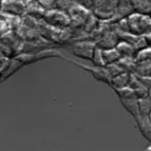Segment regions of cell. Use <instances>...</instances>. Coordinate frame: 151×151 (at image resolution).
Returning <instances> with one entry per match:
<instances>
[{
    "instance_id": "obj_17",
    "label": "cell",
    "mask_w": 151,
    "mask_h": 151,
    "mask_svg": "<svg viewBox=\"0 0 151 151\" xmlns=\"http://www.w3.org/2000/svg\"><path fill=\"white\" fill-rule=\"evenodd\" d=\"M144 151H151V144L150 145H149V146L148 147H147V148L146 149H145V150Z\"/></svg>"
},
{
    "instance_id": "obj_15",
    "label": "cell",
    "mask_w": 151,
    "mask_h": 151,
    "mask_svg": "<svg viewBox=\"0 0 151 151\" xmlns=\"http://www.w3.org/2000/svg\"><path fill=\"white\" fill-rule=\"evenodd\" d=\"M45 11H52L56 9V3L55 0H36Z\"/></svg>"
},
{
    "instance_id": "obj_9",
    "label": "cell",
    "mask_w": 151,
    "mask_h": 151,
    "mask_svg": "<svg viewBox=\"0 0 151 151\" xmlns=\"http://www.w3.org/2000/svg\"><path fill=\"white\" fill-rule=\"evenodd\" d=\"M116 50L119 52L121 57H134V45L126 42H121L116 45Z\"/></svg>"
},
{
    "instance_id": "obj_11",
    "label": "cell",
    "mask_w": 151,
    "mask_h": 151,
    "mask_svg": "<svg viewBox=\"0 0 151 151\" xmlns=\"http://www.w3.org/2000/svg\"><path fill=\"white\" fill-rule=\"evenodd\" d=\"M139 108H140V115L141 116H148L149 112L151 110V91L148 96L138 99Z\"/></svg>"
},
{
    "instance_id": "obj_10",
    "label": "cell",
    "mask_w": 151,
    "mask_h": 151,
    "mask_svg": "<svg viewBox=\"0 0 151 151\" xmlns=\"http://www.w3.org/2000/svg\"><path fill=\"white\" fill-rule=\"evenodd\" d=\"M103 55H104V59H105L106 64H110V63L117 62V61L121 58L119 52L116 50V48L106 49V50H103Z\"/></svg>"
},
{
    "instance_id": "obj_8",
    "label": "cell",
    "mask_w": 151,
    "mask_h": 151,
    "mask_svg": "<svg viewBox=\"0 0 151 151\" xmlns=\"http://www.w3.org/2000/svg\"><path fill=\"white\" fill-rule=\"evenodd\" d=\"M130 73H132L124 71L116 77H113L111 81V86L113 88H121V87L128 86L130 81Z\"/></svg>"
},
{
    "instance_id": "obj_4",
    "label": "cell",
    "mask_w": 151,
    "mask_h": 151,
    "mask_svg": "<svg viewBox=\"0 0 151 151\" xmlns=\"http://www.w3.org/2000/svg\"><path fill=\"white\" fill-rule=\"evenodd\" d=\"M0 11L11 15H21L26 12V1L24 0H1Z\"/></svg>"
},
{
    "instance_id": "obj_6",
    "label": "cell",
    "mask_w": 151,
    "mask_h": 151,
    "mask_svg": "<svg viewBox=\"0 0 151 151\" xmlns=\"http://www.w3.org/2000/svg\"><path fill=\"white\" fill-rule=\"evenodd\" d=\"M136 123L140 130L141 134L151 143V121L149 120L148 116H139L136 118Z\"/></svg>"
},
{
    "instance_id": "obj_2",
    "label": "cell",
    "mask_w": 151,
    "mask_h": 151,
    "mask_svg": "<svg viewBox=\"0 0 151 151\" xmlns=\"http://www.w3.org/2000/svg\"><path fill=\"white\" fill-rule=\"evenodd\" d=\"M128 29L134 34L148 32L151 29V18L146 15L132 14L127 19Z\"/></svg>"
},
{
    "instance_id": "obj_13",
    "label": "cell",
    "mask_w": 151,
    "mask_h": 151,
    "mask_svg": "<svg viewBox=\"0 0 151 151\" xmlns=\"http://www.w3.org/2000/svg\"><path fill=\"white\" fill-rule=\"evenodd\" d=\"M114 91L117 93L119 99H127V97H136L134 89L130 86L121 87V88H113Z\"/></svg>"
},
{
    "instance_id": "obj_16",
    "label": "cell",
    "mask_w": 151,
    "mask_h": 151,
    "mask_svg": "<svg viewBox=\"0 0 151 151\" xmlns=\"http://www.w3.org/2000/svg\"><path fill=\"white\" fill-rule=\"evenodd\" d=\"M76 3H78L79 5L81 6L85 7L87 9H92V5L93 2H94V0H73Z\"/></svg>"
},
{
    "instance_id": "obj_19",
    "label": "cell",
    "mask_w": 151,
    "mask_h": 151,
    "mask_svg": "<svg viewBox=\"0 0 151 151\" xmlns=\"http://www.w3.org/2000/svg\"><path fill=\"white\" fill-rule=\"evenodd\" d=\"M24 1H29V0H24Z\"/></svg>"
},
{
    "instance_id": "obj_12",
    "label": "cell",
    "mask_w": 151,
    "mask_h": 151,
    "mask_svg": "<svg viewBox=\"0 0 151 151\" xmlns=\"http://www.w3.org/2000/svg\"><path fill=\"white\" fill-rule=\"evenodd\" d=\"M91 60L94 63V66H99V67H105L106 62L105 59H104V55H103V49H101L99 47H95L94 51H93L92 57H91Z\"/></svg>"
},
{
    "instance_id": "obj_5",
    "label": "cell",
    "mask_w": 151,
    "mask_h": 151,
    "mask_svg": "<svg viewBox=\"0 0 151 151\" xmlns=\"http://www.w3.org/2000/svg\"><path fill=\"white\" fill-rule=\"evenodd\" d=\"M95 47L96 46H93V44L91 42H79V44L73 45L70 50L73 54L81 58L91 59Z\"/></svg>"
},
{
    "instance_id": "obj_3",
    "label": "cell",
    "mask_w": 151,
    "mask_h": 151,
    "mask_svg": "<svg viewBox=\"0 0 151 151\" xmlns=\"http://www.w3.org/2000/svg\"><path fill=\"white\" fill-rule=\"evenodd\" d=\"M65 60H67L68 62L73 63V64L77 65V66L81 67V68H83L84 70L88 71V73H90L91 75L94 77L96 80L99 81H101V82L104 83H107V84H110L111 85V81H112V77L111 75H110L109 70L107 69V67H99V66H88V65H85V64H82V63H79V62H75L73 60H71V59H68L66 58V57H64Z\"/></svg>"
},
{
    "instance_id": "obj_1",
    "label": "cell",
    "mask_w": 151,
    "mask_h": 151,
    "mask_svg": "<svg viewBox=\"0 0 151 151\" xmlns=\"http://www.w3.org/2000/svg\"><path fill=\"white\" fill-rule=\"evenodd\" d=\"M117 5L118 0H94L91 9L97 18L107 20L114 16L117 11Z\"/></svg>"
},
{
    "instance_id": "obj_14",
    "label": "cell",
    "mask_w": 151,
    "mask_h": 151,
    "mask_svg": "<svg viewBox=\"0 0 151 151\" xmlns=\"http://www.w3.org/2000/svg\"><path fill=\"white\" fill-rule=\"evenodd\" d=\"M56 9L61 12H68L75 4L73 0H55Z\"/></svg>"
},
{
    "instance_id": "obj_7",
    "label": "cell",
    "mask_w": 151,
    "mask_h": 151,
    "mask_svg": "<svg viewBox=\"0 0 151 151\" xmlns=\"http://www.w3.org/2000/svg\"><path fill=\"white\" fill-rule=\"evenodd\" d=\"M123 108L136 119L140 116V108L139 101L137 97H127V99H119Z\"/></svg>"
},
{
    "instance_id": "obj_18",
    "label": "cell",
    "mask_w": 151,
    "mask_h": 151,
    "mask_svg": "<svg viewBox=\"0 0 151 151\" xmlns=\"http://www.w3.org/2000/svg\"><path fill=\"white\" fill-rule=\"evenodd\" d=\"M148 118H149V120L151 121V110H150V112H149V114H148Z\"/></svg>"
}]
</instances>
